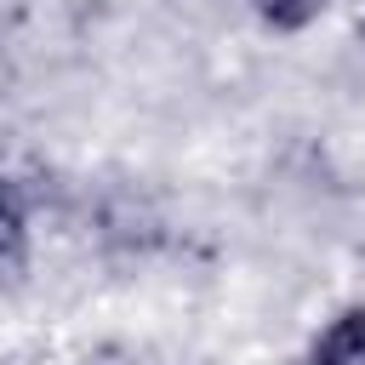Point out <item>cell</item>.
<instances>
[{"label":"cell","mask_w":365,"mask_h":365,"mask_svg":"<svg viewBox=\"0 0 365 365\" xmlns=\"http://www.w3.org/2000/svg\"><path fill=\"white\" fill-rule=\"evenodd\" d=\"M23 251V217L0 200V257H17Z\"/></svg>","instance_id":"obj_3"},{"label":"cell","mask_w":365,"mask_h":365,"mask_svg":"<svg viewBox=\"0 0 365 365\" xmlns=\"http://www.w3.org/2000/svg\"><path fill=\"white\" fill-rule=\"evenodd\" d=\"M314 365H365V308H348L314 342Z\"/></svg>","instance_id":"obj_1"},{"label":"cell","mask_w":365,"mask_h":365,"mask_svg":"<svg viewBox=\"0 0 365 365\" xmlns=\"http://www.w3.org/2000/svg\"><path fill=\"white\" fill-rule=\"evenodd\" d=\"M325 0H257V11L274 23V29H302Z\"/></svg>","instance_id":"obj_2"}]
</instances>
